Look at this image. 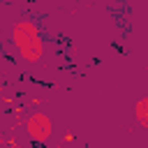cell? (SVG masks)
Segmentation results:
<instances>
[{"label": "cell", "mask_w": 148, "mask_h": 148, "mask_svg": "<svg viewBox=\"0 0 148 148\" xmlns=\"http://www.w3.org/2000/svg\"><path fill=\"white\" fill-rule=\"evenodd\" d=\"M25 132L32 141H46L53 132V125H51V118L42 111H35L28 120H25Z\"/></svg>", "instance_id": "7a4b0ae2"}, {"label": "cell", "mask_w": 148, "mask_h": 148, "mask_svg": "<svg viewBox=\"0 0 148 148\" xmlns=\"http://www.w3.org/2000/svg\"><path fill=\"white\" fill-rule=\"evenodd\" d=\"M12 42L23 60L39 62L44 58V37L32 21H16L12 28Z\"/></svg>", "instance_id": "6da1fadb"}, {"label": "cell", "mask_w": 148, "mask_h": 148, "mask_svg": "<svg viewBox=\"0 0 148 148\" xmlns=\"http://www.w3.org/2000/svg\"><path fill=\"white\" fill-rule=\"evenodd\" d=\"M134 118H136V123L141 127L148 130V95H143V97L136 99V104H134Z\"/></svg>", "instance_id": "3957f363"}]
</instances>
